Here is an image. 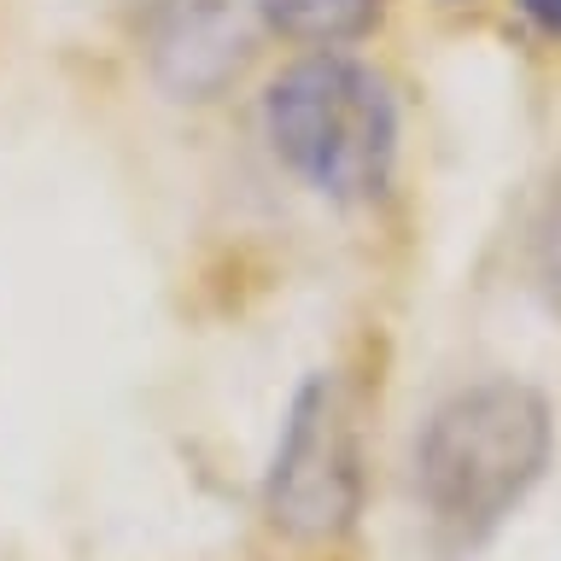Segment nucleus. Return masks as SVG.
I'll list each match as a JSON object with an SVG mask.
<instances>
[{"instance_id":"1","label":"nucleus","mask_w":561,"mask_h":561,"mask_svg":"<svg viewBox=\"0 0 561 561\" xmlns=\"http://www.w3.org/2000/svg\"><path fill=\"white\" fill-rule=\"evenodd\" d=\"M556 456V415L533 380L485 375L445 392L415 427L410 497L445 561L485 550L533 497Z\"/></svg>"},{"instance_id":"2","label":"nucleus","mask_w":561,"mask_h":561,"mask_svg":"<svg viewBox=\"0 0 561 561\" xmlns=\"http://www.w3.org/2000/svg\"><path fill=\"white\" fill-rule=\"evenodd\" d=\"M257 123L270 158L328 205H375L398 170V94L351 47L298 53L263 82Z\"/></svg>"},{"instance_id":"3","label":"nucleus","mask_w":561,"mask_h":561,"mask_svg":"<svg viewBox=\"0 0 561 561\" xmlns=\"http://www.w3.org/2000/svg\"><path fill=\"white\" fill-rule=\"evenodd\" d=\"M363 421L340 368H316L280 415L263 468V520L287 543H333L363 515Z\"/></svg>"},{"instance_id":"4","label":"nucleus","mask_w":561,"mask_h":561,"mask_svg":"<svg viewBox=\"0 0 561 561\" xmlns=\"http://www.w3.org/2000/svg\"><path fill=\"white\" fill-rule=\"evenodd\" d=\"M245 42L252 30L234 0H170L152 30V59L175 94L210 100L228 77H240Z\"/></svg>"},{"instance_id":"5","label":"nucleus","mask_w":561,"mask_h":561,"mask_svg":"<svg viewBox=\"0 0 561 561\" xmlns=\"http://www.w3.org/2000/svg\"><path fill=\"white\" fill-rule=\"evenodd\" d=\"M245 12L280 42L322 53V47H357L380 24L386 0H245Z\"/></svg>"},{"instance_id":"6","label":"nucleus","mask_w":561,"mask_h":561,"mask_svg":"<svg viewBox=\"0 0 561 561\" xmlns=\"http://www.w3.org/2000/svg\"><path fill=\"white\" fill-rule=\"evenodd\" d=\"M515 12L543 35V42H561V0H515Z\"/></svg>"}]
</instances>
